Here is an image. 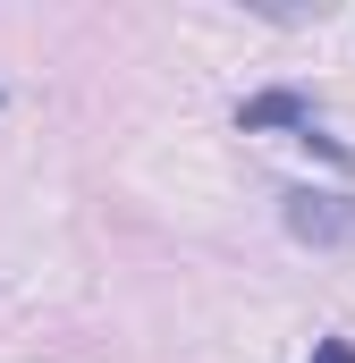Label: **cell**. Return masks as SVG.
Listing matches in <instances>:
<instances>
[{
	"mask_svg": "<svg viewBox=\"0 0 355 363\" xmlns=\"http://www.w3.org/2000/svg\"><path fill=\"white\" fill-rule=\"evenodd\" d=\"M279 220L313 254H355V194L347 186H288L279 194Z\"/></svg>",
	"mask_w": 355,
	"mask_h": 363,
	"instance_id": "cell-1",
	"label": "cell"
},
{
	"mask_svg": "<svg viewBox=\"0 0 355 363\" xmlns=\"http://www.w3.org/2000/svg\"><path fill=\"white\" fill-rule=\"evenodd\" d=\"M271 127H313V101L296 85H271V93H254V101H237V135H271Z\"/></svg>",
	"mask_w": 355,
	"mask_h": 363,
	"instance_id": "cell-2",
	"label": "cell"
},
{
	"mask_svg": "<svg viewBox=\"0 0 355 363\" xmlns=\"http://www.w3.org/2000/svg\"><path fill=\"white\" fill-rule=\"evenodd\" d=\"M296 144H305V152H322V161H330V169H355V152H347V144H330V135H322V127H305V135H296Z\"/></svg>",
	"mask_w": 355,
	"mask_h": 363,
	"instance_id": "cell-3",
	"label": "cell"
},
{
	"mask_svg": "<svg viewBox=\"0 0 355 363\" xmlns=\"http://www.w3.org/2000/svg\"><path fill=\"white\" fill-rule=\"evenodd\" d=\"M313 363H355V347H347V338H322V347H313Z\"/></svg>",
	"mask_w": 355,
	"mask_h": 363,
	"instance_id": "cell-4",
	"label": "cell"
}]
</instances>
